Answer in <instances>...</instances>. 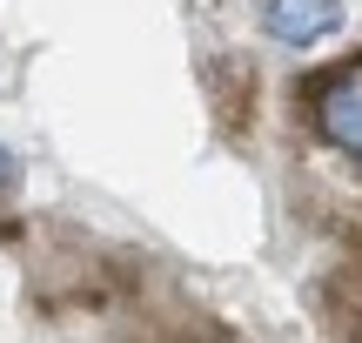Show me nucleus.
Segmentation results:
<instances>
[{
	"label": "nucleus",
	"instance_id": "f257e3e1",
	"mask_svg": "<svg viewBox=\"0 0 362 343\" xmlns=\"http://www.w3.org/2000/svg\"><path fill=\"white\" fill-rule=\"evenodd\" d=\"M309 121L329 148L362 162V61L336 67L329 81H315V101H309Z\"/></svg>",
	"mask_w": 362,
	"mask_h": 343
},
{
	"label": "nucleus",
	"instance_id": "f03ea898",
	"mask_svg": "<svg viewBox=\"0 0 362 343\" xmlns=\"http://www.w3.org/2000/svg\"><path fill=\"white\" fill-rule=\"evenodd\" d=\"M342 27V0H262V34L275 47H315Z\"/></svg>",
	"mask_w": 362,
	"mask_h": 343
},
{
	"label": "nucleus",
	"instance_id": "7ed1b4c3",
	"mask_svg": "<svg viewBox=\"0 0 362 343\" xmlns=\"http://www.w3.org/2000/svg\"><path fill=\"white\" fill-rule=\"evenodd\" d=\"M21 182V162H13V148H0V189H13Z\"/></svg>",
	"mask_w": 362,
	"mask_h": 343
}]
</instances>
